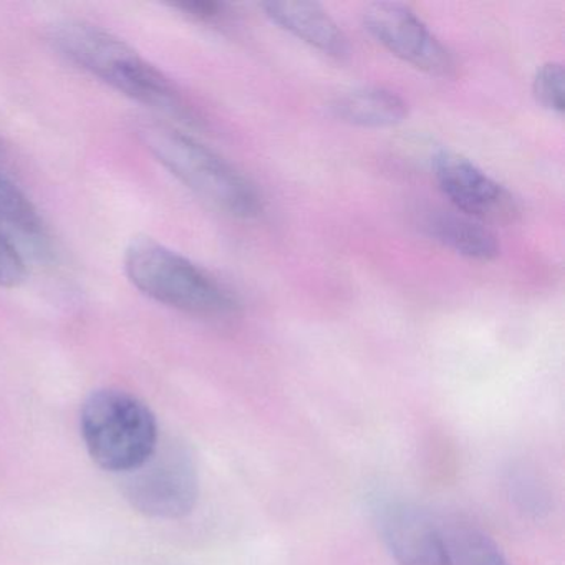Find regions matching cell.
Returning <instances> with one entry per match:
<instances>
[{"label":"cell","instance_id":"obj_1","mask_svg":"<svg viewBox=\"0 0 565 565\" xmlns=\"http://www.w3.org/2000/svg\"><path fill=\"white\" fill-rule=\"evenodd\" d=\"M51 42L72 64L131 100L198 124L196 111L177 85L107 29L84 19H62L51 28Z\"/></svg>","mask_w":565,"mask_h":565},{"label":"cell","instance_id":"obj_2","mask_svg":"<svg viewBox=\"0 0 565 565\" xmlns=\"http://www.w3.org/2000/svg\"><path fill=\"white\" fill-rule=\"evenodd\" d=\"M145 148L200 200L237 220H254L264 210L256 184L200 141L167 125H138Z\"/></svg>","mask_w":565,"mask_h":565},{"label":"cell","instance_id":"obj_3","mask_svg":"<svg viewBox=\"0 0 565 565\" xmlns=\"http://www.w3.org/2000/svg\"><path fill=\"white\" fill-rule=\"evenodd\" d=\"M125 273L145 296L191 316L220 319L239 309L236 297L216 277L150 237L131 241Z\"/></svg>","mask_w":565,"mask_h":565},{"label":"cell","instance_id":"obj_4","mask_svg":"<svg viewBox=\"0 0 565 565\" xmlns=\"http://www.w3.org/2000/svg\"><path fill=\"white\" fill-rule=\"evenodd\" d=\"M81 428L92 459L100 468L120 475L147 461L160 443L153 412L121 390L92 393L82 408Z\"/></svg>","mask_w":565,"mask_h":565},{"label":"cell","instance_id":"obj_5","mask_svg":"<svg viewBox=\"0 0 565 565\" xmlns=\"http://www.w3.org/2000/svg\"><path fill=\"white\" fill-rule=\"evenodd\" d=\"M124 476L125 495L141 514L180 519L196 505V461L190 446L180 439H160L150 458Z\"/></svg>","mask_w":565,"mask_h":565},{"label":"cell","instance_id":"obj_6","mask_svg":"<svg viewBox=\"0 0 565 565\" xmlns=\"http://www.w3.org/2000/svg\"><path fill=\"white\" fill-rule=\"evenodd\" d=\"M363 25L380 45L406 64L435 77H452V52L429 31L413 9L396 2H376L363 11Z\"/></svg>","mask_w":565,"mask_h":565},{"label":"cell","instance_id":"obj_7","mask_svg":"<svg viewBox=\"0 0 565 565\" xmlns=\"http://www.w3.org/2000/svg\"><path fill=\"white\" fill-rule=\"evenodd\" d=\"M433 171L439 190L458 213L479 223H511L518 217L514 196L468 158L439 151L433 158Z\"/></svg>","mask_w":565,"mask_h":565},{"label":"cell","instance_id":"obj_8","mask_svg":"<svg viewBox=\"0 0 565 565\" xmlns=\"http://www.w3.org/2000/svg\"><path fill=\"white\" fill-rule=\"evenodd\" d=\"M375 524L382 541L398 565H451L441 524L412 502L376 499Z\"/></svg>","mask_w":565,"mask_h":565},{"label":"cell","instance_id":"obj_9","mask_svg":"<svg viewBox=\"0 0 565 565\" xmlns=\"http://www.w3.org/2000/svg\"><path fill=\"white\" fill-rule=\"evenodd\" d=\"M270 22L282 31L322 52L327 57L343 61L350 55L345 32L330 18L329 12L316 2H266L260 6Z\"/></svg>","mask_w":565,"mask_h":565},{"label":"cell","instance_id":"obj_10","mask_svg":"<svg viewBox=\"0 0 565 565\" xmlns=\"http://www.w3.org/2000/svg\"><path fill=\"white\" fill-rule=\"evenodd\" d=\"M423 230L436 243L468 259L489 263L501 253L498 237L489 227L458 211H428L423 217Z\"/></svg>","mask_w":565,"mask_h":565},{"label":"cell","instance_id":"obj_11","mask_svg":"<svg viewBox=\"0 0 565 565\" xmlns=\"http://www.w3.org/2000/svg\"><path fill=\"white\" fill-rule=\"evenodd\" d=\"M330 110L339 120L360 128H390L408 117V105L383 87H360L333 98Z\"/></svg>","mask_w":565,"mask_h":565},{"label":"cell","instance_id":"obj_12","mask_svg":"<svg viewBox=\"0 0 565 565\" xmlns=\"http://www.w3.org/2000/svg\"><path fill=\"white\" fill-rule=\"evenodd\" d=\"M0 234L21 249L49 247V233L41 213L28 194L0 167Z\"/></svg>","mask_w":565,"mask_h":565},{"label":"cell","instance_id":"obj_13","mask_svg":"<svg viewBox=\"0 0 565 565\" xmlns=\"http://www.w3.org/2000/svg\"><path fill=\"white\" fill-rule=\"evenodd\" d=\"M441 527L449 564L509 565L498 544L481 529L461 521L441 524Z\"/></svg>","mask_w":565,"mask_h":565},{"label":"cell","instance_id":"obj_14","mask_svg":"<svg viewBox=\"0 0 565 565\" xmlns=\"http://www.w3.org/2000/svg\"><path fill=\"white\" fill-rule=\"evenodd\" d=\"M509 495L525 514L541 518L551 509V495L541 479L531 469L519 466L512 468L508 476Z\"/></svg>","mask_w":565,"mask_h":565},{"label":"cell","instance_id":"obj_15","mask_svg":"<svg viewBox=\"0 0 565 565\" xmlns=\"http://www.w3.org/2000/svg\"><path fill=\"white\" fill-rule=\"evenodd\" d=\"M535 100L545 110L562 115L565 110L564 68L561 64L542 65L532 82Z\"/></svg>","mask_w":565,"mask_h":565},{"label":"cell","instance_id":"obj_16","mask_svg":"<svg viewBox=\"0 0 565 565\" xmlns=\"http://www.w3.org/2000/svg\"><path fill=\"white\" fill-rule=\"evenodd\" d=\"M28 277L24 254L0 234V287H18Z\"/></svg>","mask_w":565,"mask_h":565},{"label":"cell","instance_id":"obj_17","mask_svg":"<svg viewBox=\"0 0 565 565\" xmlns=\"http://www.w3.org/2000/svg\"><path fill=\"white\" fill-rule=\"evenodd\" d=\"M174 8L188 18L204 22V24H220V22L223 24L231 15L230 8L226 4H220V2H181Z\"/></svg>","mask_w":565,"mask_h":565}]
</instances>
